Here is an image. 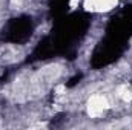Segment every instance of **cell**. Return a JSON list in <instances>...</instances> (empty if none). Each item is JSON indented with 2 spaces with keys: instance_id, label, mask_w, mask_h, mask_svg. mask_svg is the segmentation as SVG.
<instances>
[{
  "instance_id": "obj_2",
  "label": "cell",
  "mask_w": 132,
  "mask_h": 130,
  "mask_svg": "<svg viewBox=\"0 0 132 130\" xmlns=\"http://www.w3.org/2000/svg\"><path fill=\"white\" fill-rule=\"evenodd\" d=\"M118 0H85V9L92 12H106L115 8Z\"/></svg>"
},
{
  "instance_id": "obj_3",
  "label": "cell",
  "mask_w": 132,
  "mask_h": 130,
  "mask_svg": "<svg viewBox=\"0 0 132 130\" xmlns=\"http://www.w3.org/2000/svg\"><path fill=\"white\" fill-rule=\"evenodd\" d=\"M118 97L121 98L123 101H131L132 99V90L131 87H128V86H121V87H118Z\"/></svg>"
},
{
  "instance_id": "obj_1",
  "label": "cell",
  "mask_w": 132,
  "mask_h": 130,
  "mask_svg": "<svg viewBox=\"0 0 132 130\" xmlns=\"http://www.w3.org/2000/svg\"><path fill=\"white\" fill-rule=\"evenodd\" d=\"M109 103H108V98L103 97V95H92V97L88 99V115L91 118H97L100 116L106 109H108Z\"/></svg>"
}]
</instances>
